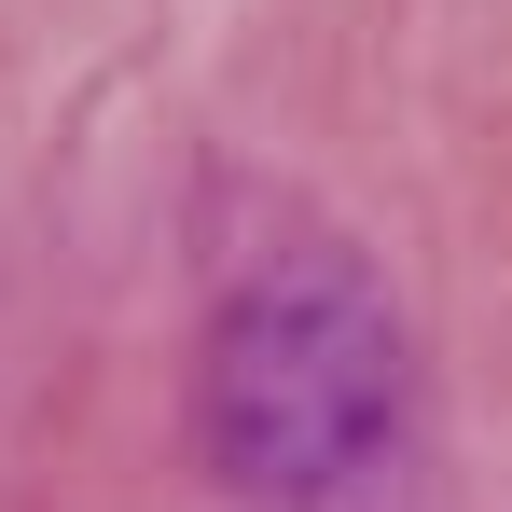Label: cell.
Returning a JSON list of instances; mask_svg holds the SVG:
<instances>
[{"instance_id":"cell-1","label":"cell","mask_w":512,"mask_h":512,"mask_svg":"<svg viewBox=\"0 0 512 512\" xmlns=\"http://www.w3.org/2000/svg\"><path fill=\"white\" fill-rule=\"evenodd\" d=\"M402 416V333L346 263H291L208 346V443L263 499H319L346 485Z\"/></svg>"}]
</instances>
